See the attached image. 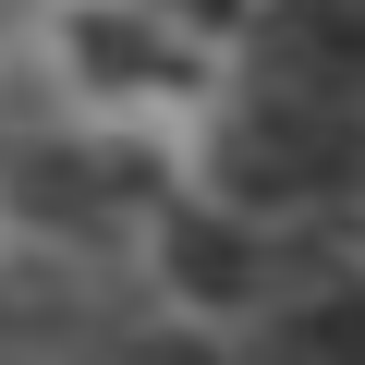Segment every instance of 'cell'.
<instances>
[{"mask_svg": "<svg viewBox=\"0 0 365 365\" xmlns=\"http://www.w3.org/2000/svg\"><path fill=\"white\" fill-rule=\"evenodd\" d=\"M244 365H365V280H317V292L268 304Z\"/></svg>", "mask_w": 365, "mask_h": 365, "instance_id": "obj_1", "label": "cell"}]
</instances>
